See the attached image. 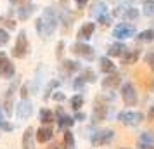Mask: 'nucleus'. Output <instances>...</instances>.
<instances>
[{
    "label": "nucleus",
    "instance_id": "obj_3",
    "mask_svg": "<svg viewBox=\"0 0 154 149\" xmlns=\"http://www.w3.org/2000/svg\"><path fill=\"white\" fill-rule=\"evenodd\" d=\"M116 137V132L114 130H109V128H104V130H97L90 135V144L94 147H104V146H109Z\"/></svg>",
    "mask_w": 154,
    "mask_h": 149
},
{
    "label": "nucleus",
    "instance_id": "obj_36",
    "mask_svg": "<svg viewBox=\"0 0 154 149\" xmlns=\"http://www.w3.org/2000/svg\"><path fill=\"white\" fill-rule=\"evenodd\" d=\"M0 128H2L4 132H12V130H14V125L9 123V121H5V120H2L0 121Z\"/></svg>",
    "mask_w": 154,
    "mask_h": 149
},
{
    "label": "nucleus",
    "instance_id": "obj_48",
    "mask_svg": "<svg viewBox=\"0 0 154 149\" xmlns=\"http://www.w3.org/2000/svg\"><path fill=\"white\" fill-rule=\"evenodd\" d=\"M144 4H154V0H144Z\"/></svg>",
    "mask_w": 154,
    "mask_h": 149
},
{
    "label": "nucleus",
    "instance_id": "obj_47",
    "mask_svg": "<svg viewBox=\"0 0 154 149\" xmlns=\"http://www.w3.org/2000/svg\"><path fill=\"white\" fill-rule=\"evenodd\" d=\"M59 2H61V4H63L64 7H66V5H68V2H69V0H59Z\"/></svg>",
    "mask_w": 154,
    "mask_h": 149
},
{
    "label": "nucleus",
    "instance_id": "obj_46",
    "mask_svg": "<svg viewBox=\"0 0 154 149\" xmlns=\"http://www.w3.org/2000/svg\"><path fill=\"white\" fill-rule=\"evenodd\" d=\"M75 2H76L78 9H82V7H85V5H87V2H88V0H75Z\"/></svg>",
    "mask_w": 154,
    "mask_h": 149
},
{
    "label": "nucleus",
    "instance_id": "obj_5",
    "mask_svg": "<svg viewBox=\"0 0 154 149\" xmlns=\"http://www.w3.org/2000/svg\"><path fill=\"white\" fill-rule=\"evenodd\" d=\"M28 49H29L28 35H26L24 29H21L17 38H16V45H14V49H12V56L17 57V59H23V57L28 54Z\"/></svg>",
    "mask_w": 154,
    "mask_h": 149
},
{
    "label": "nucleus",
    "instance_id": "obj_17",
    "mask_svg": "<svg viewBox=\"0 0 154 149\" xmlns=\"http://www.w3.org/2000/svg\"><path fill=\"white\" fill-rule=\"evenodd\" d=\"M139 147H154V132L146 130L139 135Z\"/></svg>",
    "mask_w": 154,
    "mask_h": 149
},
{
    "label": "nucleus",
    "instance_id": "obj_6",
    "mask_svg": "<svg viewBox=\"0 0 154 149\" xmlns=\"http://www.w3.org/2000/svg\"><path fill=\"white\" fill-rule=\"evenodd\" d=\"M121 99H123V102H125L126 106H135L137 104L139 94H137L132 82H126V83L121 85Z\"/></svg>",
    "mask_w": 154,
    "mask_h": 149
},
{
    "label": "nucleus",
    "instance_id": "obj_44",
    "mask_svg": "<svg viewBox=\"0 0 154 149\" xmlns=\"http://www.w3.org/2000/svg\"><path fill=\"white\" fill-rule=\"evenodd\" d=\"M49 149H66V147H63V144H59V142H54V144L49 146Z\"/></svg>",
    "mask_w": 154,
    "mask_h": 149
},
{
    "label": "nucleus",
    "instance_id": "obj_35",
    "mask_svg": "<svg viewBox=\"0 0 154 149\" xmlns=\"http://www.w3.org/2000/svg\"><path fill=\"white\" fill-rule=\"evenodd\" d=\"M7 42H9V33L5 31V29L0 28V47H4Z\"/></svg>",
    "mask_w": 154,
    "mask_h": 149
},
{
    "label": "nucleus",
    "instance_id": "obj_45",
    "mask_svg": "<svg viewBox=\"0 0 154 149\" xmlns=\"http://www.w3.org/2000/svg\"><path fill=\"white\" fill-rule=\"evenodd\" d=\"M147 118L151 121H154V106H151L149 107V113H147Z\"/></svg>",
    "mask_w": 154,
    "mask_h": 149
},
{
    "label": "nucleus",
    "instance_id": "obj_26",
    "mask_svg": "<svg viewBox=\"0 0 154 149\" xmlns=\"http://www.w3.org/2000/svg\"><path fill=\"white\" fill-rule=\"evenodd\" d=\"M137 40L140 42H154V29H144L137 35Z\"/></svg>",
    "mask_w": 154,
    "mask_h": 149
},
{
    "label": "nucleus",
    "instance_id": "obj_42",
    "mask_svg": "<svg viewBox=\"0 0 154 149\" xmlns=\"http://www.w3.org/2000/svg\"><path fill=\"white\" fill-rule=\"evenodd\" d=\"M85 118H87V114H85V113L76 111V114H75V120H76V121H85Z\"/></svg>",
    "mask_w": 154,
    "mask_h": 149
},
{
    "label": "nucleus",
    "instance_id": "obj_32",
    "mask_svg": "<svg viewBox=\"0 0 154 149\" xmlns=\"http://www.w3.org/2000/svg\"><path fill=\"white\" fill-rule=\"evenodd\" d=\"M59 85V82L57 80H54V82H50L49 83V87H47V90H45V94H43V99H49L50 95H52V90L56 88V87Z\"/></svg>",
    "mask_w": 154,
    "mask_h": 149
},
{
    "label": "nucleus",
    "instance_id": "obj_37",
    "mask_svg": "<svg viewBox=\"0 0 154 149\" xmlns=\"http://www.w3.org/2000/svg\"><path fill=\"white\" fill-rule=\"evenodd\" d=\"M0 23H4V24H5L7 28H12V29L16 28V23H14V19H9V17H5V16H4V17H0Z\"/></svg>",
    "mask_w": 154,
    "mask_h": 149
},
{
    "label": "nucleus",
    "instance_id": "obj_21",
    "mask_svg": "<svg viewBox=\"0 0 154 149\" xmlns=\"http://www.w3.org/2000/svg\"><path fill=\"white\" fill-rule=\"evenodd\" d=\"M38 120L42 121L43 125H50V123L56 121V113L47 109V107H43V109H40V113H38Z\"/></svg>",
    "mask_w": 154,
    "mask_h": 149
},
{
    "label": "nucleus",
    "instance_id": "obj_27",
    "mask_svg": "<svg viewBox=\"0 0 154 149\" xmlns=\"http://www.w3.org/2000/svg\"><path fill=\"white\" fill-rule=\"evenodd\" d=\"M69 104H71V107H73L75 111H80V107L83 106V95H80V94L73 95V97L69 99Z\"/></svg>",
    "mask_w": 154,
    "mask_h": 149
},
{
    "label": "nucleus",
    "instance_id": "obj_25",
    "mask_svg": "<svg viewBox=\"0 0 154 149\" xmlns=\"http://www.w3.org/2000/svg\"><path fill=\"white\" fill-rule=\"evenodd\" d=\"M64 146H66V149H75V135L69 128L64 130Z\"/></svg>",
    "mask_w": 154,
    "mask_h": 149
},
{
    "label": "nucleus",
    "instance_id": "obj_39",
    "mask_svg": "<svg viewBox=\"0 0 154 149\" xmlns=\"http://www.w3.org/2000/svg\"><path fill=\"white\" fill-rule=\"evenodd\" d=\"M63 54H64V42H59L57 43V52H56L57 59H63Z\"/></svg>",
    "mask_w": 154,
    "mask_h": 149
},
{
    "label": "nucleus",
    "instance_id": "obj_19",
    "mask_svg": "<svg viewBox=\"0 0 154 149\" xmlns=\"http://www.w3.org/2000/svg\"><path fill=\"white\" fill-rule=\"evenodd\" d=\"M125 52H126L125 43L116 42V43H112V45H109V49H107V56L109 57H121Z\"/></svg>",
    "mask_w": 154,
    "mask_h": 149
},
{
    "label": "nucleus",
    "instance_id": "obj_12",
    "mask_svg": "<svg viewBox=\"0 0 154 149\" xmlns=\"http://www.w3.org/2000/svg\"><path fill=\"white\" fill-rule=\"evenodd\" d=\"M14 73H16V68H14V64H12V61L7 59V57H4L0 61V76L5 80H11L14 76Z\"/></svg>",
    "mask_w": 154,
    "mask_h": 149
},
{
    "label": "nucleus",
    "instance_id": "obj_34",
    "mask_svg": "<svg viewBox=\"0 0 154 149\" xmlns=\"http://www.w3.org/2000/svg\"><path fill=\"white\" fill-rule=\"evenodd\" d=\"M144 14L147 17H152L154 16V4H144Z\"/></svg>",
    "mask_w": 154,
    "mask_h": 149
},
{
    "label": "nucleus",
    "instance_id": "obj_10",
    "mask_svg": "<svg viewBox=\"0 0 154 149\" xmlns=\"http://www.w3.org/2000/svg\"><path fill=\"white\" fill-rule=\"evenodd\" d=\"M19 85V80L14 78V83L7 88V92H5V99H4V111L5 114H12V99H14V92H16V87Z\"/></svg>",
    "mask_w": 154,
    "mask_h": 149
},
{
    "label": "nucleus",
    "instance_id": "obj_18",
    "mask_svg": "<svg viewBox=\"0 0 154 149\" xmlns=\"http://www.w3.org/2000/svg\"><path fill=\"white\" fill-rule=\"evenodd\" d=\"M94 29H95V23H85L83 26L78 29V38L80 40H88V38H92Z\"/></svg>",
    "mask_w": 154,
    "mask_h": 149
},
{
    "label": "nucleus",
    "instance_id": "obj_8",
    "mask_svg": "<svg viewBox=\"0 0 154 149\" xmlns=\"http://www.w3.org/2000/svg\"><path fill=\"white\" fill-rule=\"evenodd\" d=\"M71 52H73V54H76V56H80L82 59H87V61H92L94 56H95V52H94V49H92L90 45L82 43V42L75 43V45L71 47Z\"/></svg>",
    "mask_w": 154,
    "mask_h": 149
},
{
    "label": "nucleus",
    "instance_id": "obj_14",
    "mask_svg": "<svg viewBox=\"0 0 154 149\" xmlns=\"http://www.w3.org/2000/svg\"><path fill=\"white\" fill-rule=\"evenodd\" d=\"M33 113V104H31V101L28 99H23L19 102V106H17V118L19 120H28L29 116Z\"/></svg>",
    "mask_w": 154,
    "mask_h": 149
},
{
    "label": "nucleus",
    "instance_id": "obj_9",
    "mask_svg": "<svg viewBox=\"0 0 154 149\" xmlns=\"http://www.w3.org/2000/svg\"><path fill=\"white\" fill-rule=\"evenodd\" d=\"M54 113H56V121H57V125H59V128H71L73 125H75V121H76L73 116L64 113V109L61 106L56 107Z\"/></svg>",
    "mask_w": 154,
    "mask_h": 149
},
{
    "label": "nucleus",
    "instance_id": "obj_30",
    "mask_svg": "<svg viewBox=\"0 0 154 149\" xmlns=\"http://www.w3.org/2000/svg\"><path fill=\"white\" fill-rule=\"evenodd\" d=\"M144 61H146V64L154 71V50H149V52H147L146 56H144Z\"/></svg>",
    "mask_w": 154,
    "mask_h": 149
},
{
    "label": "nucleus",
    "instance_id": "obj_28",
    "mask_svg": "<svg viewBox=\"0 0 154 149\" xmlns=\"http://www.w3.org/2000/svg\"><path fill=\"white\" fill-rule=\"evenodd\" d=\"M85 83H87V80H85V76H83V75H80V76H78L76 80H75V83H73V88H75L76 92H80V90H83Z\"/></svg>",
    "mask_w": 154,
    "mask_h": 149
},
{
    "label": "nucleus",
    "instance_id": "obj_1",
    "mask_svg": "<svg viewBox=\"0 0 154 149\" xmlns=\"http://www.w3.org/2000/svg\"><path fill=\"white\" fill-rule=\"evenodd\" d=\"M57 21H59V17L54 12V9H50V7L43 9L42 16L36 19V31H38V35L43 36V38H49L54 33V29L57 28Z\"/></svg>",
    "mask_w": 154,
    "mask_h": 149
},
{
    "label": "nucleus",
    "instance_id": "obj_31",
    "mask_svg": "<svg viewBox=\"0 0 154 149\" xmlns=\"http://www.w3.org/2000/svg\"><path fill=\"white\" fill-rule=\"evenodd\" d=\"M63 17H64V28L69 29L71 24H73V14H71V12H68V11H64Z\"/></svg>",
    "mask_w": 154,
    "mask_h": 149
},
{
    "label": "nucleus",
    "instance_id": "obj_40",
    "mask_svg": "<svg viewBox=\"0 0 154 149\" xmlns=\"http://www.w3.org/2000/svg\"><path fill=\"white\" fill-rule=\"evenodd\" d=\"M52 99L57 101V102H63V101L66 99V95H64L63 92H54V94H52Z\"/></svg>",
    "mask_w": 154,
    "mask_h": 149
},
{
    "label": "nucleus",
    "instance_id": "obj_24",
    "mask_svg": "<svg viewBox=\"0 0 154 149\" xmlns=\"http://www.w3.org/2000/svg\"><path fill=\"white\" fill-rule=\"evenodd\" d=\"M63 70L66 73H76V71L82 70V66L76 61H63Z\"/></svg>",
    "mask_w": 154,
    "mask_h": 149
},
{
    "label": "nucleus",
    "instance_id": "obj_23",
    "mask_svg": "<svg viewBox=\"0 0 154 149\" xmlns=\"http://www.w3.org/2000/svg\"><path fill=\"white\" fill-rule=\"evenodd\" d=\"M35 5H33V4H26V5H21V9H19V19H21V21H24V19H28L29 16L33 14V12H35Z\"/></svg>",
    "mask_w": 154,
    "mask_h": 149
},
{
    "label": "nucleus",
    "instance_id": "obj_13",
    "mask_svg": "<svg viewBox=\"0 0 154 149\" xmlns=\"http://www.w3.org/2000/svg\"><path fill=\"white\" fill-rule=\"evenodd\" d=\"M35 139L40 144H45V142H49L54 139V130L49 127V125H45V127H40L38 130H35Z\"/></svg>",
    "mask_w": 154,
    "mask_h": 149
},
{
    "label": "nucleus",
    "instance_id": "obj_41",
    "mask_svg": "<svg viewBox=\"0 0 154 149\" xmlns=\"http://www.w3.org/2000/svg\"><path fill=\"white\" fill-rule=\"evenodd\" d=\"M12 5H26V4H29V0H9Z\"/></svg>",
    "mask_w": 154,
    "mask_h": 149
},
{
    "label": "nucleus",
    "instance_id": "obj_7",
    "mask_svg": "<svg viewBox=\"0 0 154 149\" xmlns=\"http://www.w3.org/2000/svg\"><path fill=\"white\" fill-rule=\"evenodd\" d=\"M135 35V26L133 24H126V23H121L116 28L112 29V36L118 38V40H126V38H132Z\"/></svg>",
    "mask_w": 154,
    "mask_h": 149
},
{
    "label": "nucleus",
    "instance_id": "obj_16",
    "mask_svg": "<svg viewBox=\"0 0 154 149\" xmlns=\"http://www.w3.org/2000/svg\"><path fill=\"white\" fill-rule=\"evenodd\" d=\"M139 57H140V49H133V50L126 49V52L121 56V64L132 66V64H135L137 61H139Z\"/></svg>",
    "mask_w": 154,
    "mask_h": 149
},
{
    "label": "nucleus",
    "instance_id": "obj_29",
    "mask_svg": "<svg viewBox=\"0 0 154 149\" xmlns=\"http://www.w3.org/2000/svg\"><path fill=\"white\" fill-rule=\"evenodd\" d=\"M82 75L85 76V80H87V82H90V83H95V78H97V76H95L94 70L87 68V70H83V73H82Z\"/></svg>",
    "mask_w": 154,
    "mask_h": 149
},
{
    "label": "nucleus",
    "instance_id": "obj_2",
    "mask_svg": "<svg viewBox=\"0 0 154 149\" xmlns=\"http://www.w3.org/2000/svg\"><path fill=\"white\" fill-rule=\"evenodd\" d=\"M109 114V101H106L104 95H99L95 102H94V111H92V121L94 123H100V121L107 120Z\"/></svg>",
    "mask_w": 154,
    "mask_h": 149
},
{
    "label": "nucleus",
    "instance_id": "obj_51",
    "mask_svg": "<svg viewBox=\"0 0 154 149\" xmlns=\"http://www.w3.org/2000/svg\"><path fill=\"white\" fill-rule=\"evenodd\" d=\"M116 149H130V147H116Z\"/></svg>",
    "mask_w": 154,
    "mask_h": 149
},
{
    "label": "nucleus",
    "instance_id": "obj_50",
    "mask_svg": "<svg viewBox=\"0 0 154 149\" xmlns=\"http://www.w3.org/2000/svg\"><path fill=\"white\" fill-rule=\"evenodd\" d=\"M137 149H154V147H137Z\"/></svg>",
    "mask_w": 154,
    "mask_h": 149
},
{
    "label": "nucleus",
    "instance_id": "obj_43",
    "mask_svg": "<svg viewBox=\"0 0 154 149\" xmlns=\"http://www.w3.org/2000/svg\"><path fill=\"white\" fill-rule=\"evenodd\" d=\"M21 97H23V99H28V87H26V85L21 87Z\"/></svg>",
    "mask_w": 154,
    "mask_h": 149
},
{
    "label": "nucleus",
    "instance_id": "obj_4",
    "mask_svg": "<svg viewBox=\"0 0 154 149\" xmlns=\"http://www.w3.org/2000/svg\"><path fill=\"white\" fill-rule=\"evenodd\" d=\"M118 121L121 125H126V127H137L144 121V113L140 111H119L118 113Z\"/></svg>",
    "mask_w": 154,
    "mask_h": 149
},
{
    "label": "nucleus",
    "instance_id": "obj_49",
    "mask_svg": "<svg viewBox=\"0 0 154 149\" xmlns=\"http://www.w3.org/2000/svg\"><path fill=\"white\" fill-rule=\"evenodd\" d=\"M4 120V114H2V107H0V121Z\"/></svg>",
    "mask_w": 154,
    "mask_h": 149
},
{
    "label": "nucleus",
    "instance_id": "obj_11",
    "mask_svg": "<svg viewBox=\"0 0 154 149\" xmlns=\"http://www.w3.org/2000/svg\"><path fill=\"white\" fill-rule=\"evenodd\" d=\"M119 83H121V75L111 73V75H106V78L102 80V88H104V92H109V90H114Z\"/></svg>",
    "mask_w": 154,
    "mask_h": 149
},
{
    "label": "nucleus",
    "instance_id": "obj_20",
    "mask_svg": "<svg viewBox=\"0 0 154 149\" xmlns=\"http://www.w3.org/2000/svg\"><path fill=\"white\" fill-rule=\"evenodd\" d=\"M99 63H100V70H102V73H106V75L116 73V64L109 59V56L100 57V61H99Z\"/></svg>",
    "mask_w": 154,
    "mask_h": 149
},
{
    "label": "nucleus",
    "instance_id": "obj_33",
    "mask_svg": "<svg viewBox=\"0 0 154 149\" xmlns=\"http://www.w3.org/2000/svg\"><path fill=\"white\" fill-rule=\"evenodd\" d=\"M125 17H126V19H137V17H139V11H137V9H133V7H130L125 12Z\"/></svg>",
    "mask_w": 154,
    "mask_h": 149
},
{
    "label": "nucleus",
    "instance_id": "obj_15",
    "mask_svg": "<svg viewBox=\"0 0 154 149\" xmlns=\"http://www.w3.org/2000/svg\"><path fill=\"white\" fill-rule=\"evenodd\" d=\"M35 128L28 127L23 134V149H35Z\"/></svg>",
    "mask_w": 154,
    "mask_h": 149
},
{
    "label": "nucleus",
    "instance_id": "obj_38",
    "mask_svg": "<svg viewBox=\"0 0 154 149\" xmlns=\"http://www.w3.org/2000/svg\"><path fill=\"white\" fill-rule=\"evenodd\" d=\"M97 21L100 23V24H109V21H111V16L106 12V14H102L100 17H97Z\"/></svg>",
    "mask_w": 154,
    "mask_h": 149
},
{
    "label": "nucleus",
    "instance_id": "obj_22",
    "mask_svg": "<svg viewBox=\"0 0 154 149\" xmlns=\"http://www.w3.org/2000/svg\"><path fill=\"white\" fill-rule=\"evenodd\" d=\"M107 12V5H106L104 0H95V4H94V7H92V14L95 16V17H100L102 14Z\"/></svg>",
    "mask_w": 154,
    "mask_h": 149
}]
</instances>
